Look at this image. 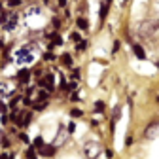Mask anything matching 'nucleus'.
Segmentation results:
<instances>
[{"instance_id":"obj_1","label":"nucleus","mask_w":159,"mask_h":159,"mask_svg":"<svg viewBox=\"0 0 159 159\" xmlns=\"http://www.w3.org/2000/svg\"><path fill=\"white\" fill-rule=\"evenodd\" d=\"M159 32V21L157 19H146L138 25V34L142 38H153Z\"/></svg>"},{"instance_id":"obj_2","label":"nucleus","mask_w":159,"mask_h":159,"mask_svg":"<svg viewBox=\"0 0 159 159\" xmlns=\"http://www.w3.org/2000/svg\"><path fill=\"white\" fill-rule=\"evenodd\" d=\"M101 152H102V146L98 144V142H95V140L84 144V155H85V159H97L98 155H101Z\"/></svg>"},{"instance_id":"obj_3","label":"nucleus","mask_w":159,"mask_h":159,"mask_svg":"<svg viewBox=\"0 0 159 159\" xmlns=\"http://www.w3.org/2000/svg\"><path fill=\"white\" fill-rule=\"evenodd\" d=\"M30 112H27V110H21V112H13V116H11V119L19 125V127H25V125H29L30 123Z\"/></svg>"},{"instance_id":"obj_4","label":"nucleus","mask_w":159,"mask_h":159,"mask_svg":"<svg viewBox=\"0 0 159 159\" xmlns=\"http://www.w3.org/2000/svg\"><path fill=\"white\" fill-rule=\"evenodd\" d=\"M17 61L19 63H30L34 61V55H32V46H25L17 51Z\"/></svg>"},{"instance_id":"obj_5","label":"nucleus","mask_w":159,"mask_h":159,"mask_svg":"<svg viewBox=\"0 0 159 159\" xmlns=\"http://www.w3.org/2000/svg\"><path fill=\"white\" fill-rule=\"evenodd\" d=\"M68 129H65V127H59V133H57V136H55V140H53V146L55 148H59V146H63L66 140H68Z\"/></svg>"},{"instance_id":"obj_6","label":"nucleus","mask_w":159,"mask_h":159,"mask_svg":"<svg viewBox=\"0 0 159 159\" xmlns=\"http://www.w3.org/2000/svg\"><path fill=\"white\" fill-rule=\"evenodd\" d=\"M144 136L148 138V140H153V138H157V136H159V121L150 123V125L146 127V131H144Z\"/></svg>"},{"instance_id":"obj_7","label":"nucleus","mask_w":159,"mask_h":159,"mask_svg":"<svg viewBox=\"0 0 159 159\" xmlns=\"http://www.w3.org/2000/svg\"><path fill=\"white\" fill-rule=\"evenodd\" d=\"M40 85L46 87V91H51L55 87V78H53V74H46L42 80H40Z\"/></svg>"},{"instance_id":"obj_8","label":"nucleus","mask_w":159,"mask_h":159,"mask_svg":"<svg viewBox=\"0 0 159 159\" xmlns=\"http://www.w3.org/2000/svg\"><path fill=\"white\" fill-rule=\"evenodd\" d=\"M17 21H19L17 13H10V15L6 17V21H4V29H6V30H13V29L17 27Z\"/></svg>"},{"instance_id":"obj_9","label":"nucleus","mask_w":159,"mask_h":159,"mask_svg":"<svg viewBox=\"0 0 159 159\" xmlns=\"http://www.w3.org/2000/svg\"><path fill=\"white\" fill-rule=\"evenodd\" d=\"M13 91H15V87L10 82H2V84H0V95H2V97H10V95H13Z\"/></svg>"},{"instance_id":"obj_10","label":"nucleus","mask_w":159,"mask_h":159,"mask_svg":"<svg viewBox=\"0 0 159 159\" xmlns=\"http://www.w3.org/2000/svg\"><path fill=\"white\" fill-rule=\"evenodd\" d=\"M38 152H40V155H44V157H51V155L55 153V146H53V144H51V146L44 144V146L38 148Z\"/></svg>"},{"instance_id":"obj_11","label":"nucleus","mask_w":159,"mask_h":159,"mask_svg":"<svg viewBox=\"0 0 159 159\" xmlns=\"http://www.w3.org/2000/svg\"><path fill=\"white\" fill-rule=\"evenodd\" d=\"M17 80L21 84H27L29 80H30V72L27 70V68H23V70H19V74H17Z\"/></svg>"},{"instance_id":"obj_12","label":"nucleus","mask_w":159,"mask_h":159,"mask_svg":"<svg viewBox=\"0 0 159 159\" xmlns=\"http://www.w3.org/2000/svg\"><path fill=\"white\" fill-rule=\"evenodd\" d=\"M133 51H134V55H136L138 59H140V61H144V59H146V53H144V49H142L140 46H138V44H133Z\"/></svg>"},{"instance_id":"obj_13","label":"nucleus","mask_w":159,"mask_h":159,"mask_svg":"<svg viewBox=\"0 0 159 159\" xmlns=\"http://www.w3.org/2000/svg\"><path fill=\"white\" fill-rule=\"evenodd\" d=\"M76 23H78V27H80V29H82V30H87V29H89V23L85 21V19H84V17H80V19H78V21H76Z\"/></svg>"},{"instance_id":"obj_14","label":"nucleus","mask_w":159,"mask_h":159,"mask_svg":"<svg viewBox=\"0 0 159 159\" xmlns=\"http://www.w3.org/2000/svg\"><path fill=\"white\" fill-rule=\"evenodd\" d=\"M119 116H121V108H119V106H116L114 108V116H112V125L117 121V119H119Z\"/></svg>"},{"instance_id":"obj_15","label":"nucleus","mask_w":159,"mask_h":159,"mask_svg":"<svg viewBox=\"0 0 159 159\" xmlns=\"http://www.w3.org/2000/svg\"><path fill=\"white\" fill-rule=\"evenodd\" d=\"M63 44V40H61V36H57V34H53L51 36V46H61Z\"/></svg>"},{"instance_id":"obj_16","label":"nucleus","mask_w":159,"mask_h":159,"mask_svg":"<svg viewBox=\"0 0 159 159\" xmlns=\"http://www.w3.org/2000/svg\"><path fill=\"white\" fill-rule=\"evenodd\" d=\"M108 6H110V4H106V2L101 6V19H104V17H106V13H108Z\"/></svg>"},{"instance_id":"obj_17","label":"nucleus","mask_w":159,"mask_h":159,"mask_svg":"<svg viewBox=\"0 0 159 159\" xmlns=\"http://www.w3.org/2000/svg\"><path fill=\"white\" fill-rule=\"evenodd\" d=\"M61 59H63V65H66V66H70V65H72V57H70L68 53H66V55H63Z\"/></svg>"},{"instance_id":"obj_18","label":"nucleus","mask_w":159,"mask_h":159,"mask_svg":"<svg viewBox=\"0 0 159 159\" xmlns=\"http://www.w3.org/2000/svg\"><path fill=\"white\" fill-rule=\"evenodd\" d=\"M95 110H97V112H102V110H104V102H101V101H98V102L95 104Z\"/></svg>"},{"instance_id":"obj_19","label":"nucleus","mask_w":159,"mask_h":159,"mask_svg":"<svg viewBox=\"0 0 159 159\" xmlns=\"http://www.w3.org/2000/svg\"><path fill=\"white\" fill-rule=\"evenodd\" d=\"M27 159H36V155H34V148H29V152H27Z\"/></svg>"},{"instance_id":"obj_20","label":"nucleus","mask_w":159,"mask_h":159,"mask_svg":"<svg viewBox=\"0 0 159 159\" xmlns=\"http://www.w3.org/2000/svg\"><path fill=\"white\" fill-rule=\"evenodd\" d=\"M40 146H44V140H42V138H36V140H34V148H40Z\"/></svg>"},{"instance_id":"obj_21","label":"nucleus","mask_w":159,"mask_h":159,"mask_svg":"<svg viewBox=\"0 0 159 159\" xmlns=\"http://www.w3.org/2000/svg\"><path fill=\"white\" fill-rule=\"evenodd\" d=\"M38 11H40V8H36V6H34V8L27 10V15H34V13H38Z\"/></svg>"},{"instance_id":"obj_22","label":"nucleus","mask_w":159,"mask_h":159,"mask_svg":"<svg viewBox=\"0 0 159 159\" xmlns=\"http://www.w3.org/2000/svg\"><path fill=\"white\" fill-rule=\"evenodd\" d=\"M70 40H72V42H80V34L78 32H72L70 34Z\"/></svg>"},{"instance_id":"obj_23","label":"nucleus","mask_w":159,"mask_h":159,"mask_svg":"<svg viewBox=\"0 0 159 159\" xmlns=\"http://www.w3.org/2000/svg\"><path fill=\"white\" fill-rule=\"evenodd\" d=\"M19 4H21V0H8V6H19Z\"/></svg>"},{"instance_id":"obj_24","label":"nucleus","mask_w":159,"mask_h":159,"mask_svg":"<svg viewBox=\"0 0 159 159\" xmlns=\"http://www.w3.org/2000/svg\"><path fill=\"white\" fill-rule=\"evenodd\" d=\"M70 114H72V116H74V117H80V116H82V112H80V110H72V112H70Z\"/></svg>"},{"instance_id":"obj_25","label":"nucleus","mask_w":159,"mask_h":159,"mask_svg":"<svg viewBox=\"0 0 159 159\" xmlns=\"http://www.w3.org/2000/svg\"><path fill=\"white\" fill-rule=\"evenodd\" d=\"M87 48V42H80V46H78V49H85Z\"/></svg>"},{"instance_id":"obj_26","label":"nucleus","mask_w":159,"mask_h":159,"mask_svg":"<svg viewBox=\"0 0 159 159\" xmlns=\"http://www.w3.org/2000/svg\"><path fill=\"white\" fill-rule=\"evenodd\" d=\"M6 110V106H4V102H0V112H4Z\"/></svg>"},{"instance_id":"obj_27","label":"nucleus","mask_w":159,"mask_h":159,"mask_svg":"<svg viewBox=\"0 0 159 159\" xmlns=\"http://www.w3.org/2000/svg\"><path fill=\"white\" fill-rule=\"evenodd\" d=\"M66 4V0H59V6H65Z\"/></svg>"},{"instance_id":"obj_28","label":"nucleus","mask_w":159,"mask_h":159,"mask_svg":"<svg viewBox=\"0 0 159 159\" xmlns=\"http://www.w3.org/2000/svg\"><path fill=\"white\" fill-rule=\"evenodd\" d=\"M0 159H10V157H8L6 153H2V155H0Z\"/></svg>"},{"instance_id":"obj_29","label":"nucleus","mask_w":159,"mask_h":159,"mask_svg":"<svg viewBox=\"0 0 159 159\" xmlns=\"http://www.w3.org/2000/svg\"><path fill=\"white\" fill-rule=\"evenodd\" d=\"M110 2H112V0H106V4H110Z\"/></svg>"},{"instance_id":"obj_30","label":"nucleus","mask_w":159,"mask_h":159,"mask_svg":"<svg viewBox=\"0 0 159 159\" xmlns=\"http://www.w3.org/2000/svg\"><path fill=\"white\" fill-rule=\"evenodd\" d=\"M125 2H129V0H125Z\"/></svg>"},{"instance_id":"obj_31","label":"nucleus","mask_w":159,"mask_h":159,"mask_svg":"<svg viewBox=\"0 0 159 159\" xmlns=\"http://www.w3.org/2000/svg\"><path fill=\"white\" fill-rule=\"evenodd\" d=\"M157 102H159V98H157Z\"/></svg>"}]
</instances>
